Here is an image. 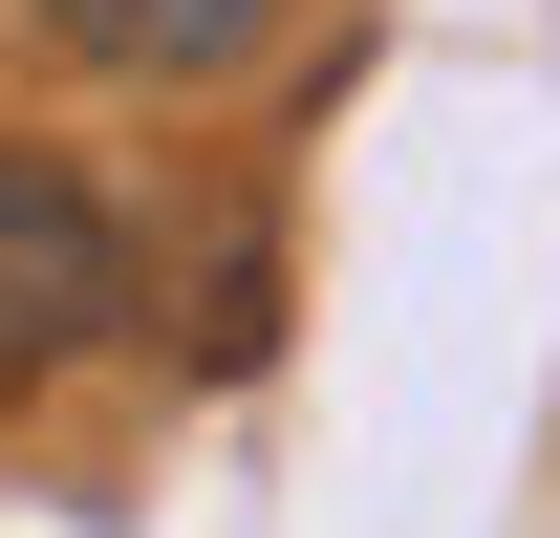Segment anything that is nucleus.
Instances as JSON below:
<instances>
[{
	"label": "nucleus",
	"mask_w": 560,
	"mask_h": 538,
	"mask_svg": "<svg viewBox=\"0 0 560 538\" xmlns=\"http://www.w3.org/2000/svg\"><path fill=\"white\" fill-rule=\"evenodd\" d=\"M108 215L66 195V173H22V151H0V388H44V366H66L86 324H108Z\"/></svg>",
	"instance_id": "f257e3e1"
},
{
	"label": "nucleus",
	"mask_w": 560,
	"mask_h": 538,
	"mask_svg": "<svg viewBox=\"0 0 560 538\" xmlns=\"http://www.w3.org/2000/svg\"><path fill=\"white\" fill-rule=\"evenodd\" d=\"M86 66H130V86H215V66H259V22L280 0H44Z\"/></svg>",
	"instance_id": "f03ea898"
}]
</instances>
